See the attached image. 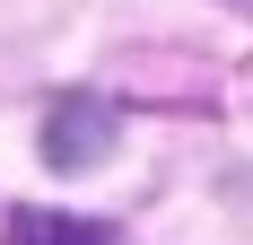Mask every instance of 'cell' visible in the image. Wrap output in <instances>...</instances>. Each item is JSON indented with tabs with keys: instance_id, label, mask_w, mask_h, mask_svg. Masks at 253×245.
Masks as SVG:
<instances>
[{
	"instance_id": "3",
	"label": "cell",
	"mask_w": 253,
	"mask_h": 245,
	"mask_svg": "<svg viewBox=\"0 0 253 245\" xmlns=\"http://www.w3.org/2000/svg\"><path fill=\"white\" fill-rule=\"evenodd\" d=\"M236 9H253V0H236Z\"/></svg>"
},
{
	"instance_id": "2",
	"label": "cell",
	"mask_w": 253,
	"mask_h": 245,
	"mask_svg": "<svg viewBox=\"0 0 253 245\" xmlns=\"http://www.w3.org/2000/svg\"><path fill=\"white\" fill-rule=\"evenodd\" d=\"M9 245H114V228L70 219V210H18L9 219Z\"/></svg>"
},
{
	"instance_id": "1",
	"label": "cell",
	"mask_w": 253,
	"mask_h": 245,
	"mask_svg": "<svg viewBox=\"0 0 253 245\" xmlns=\"http://www.w3.org/2000/svg\"><path fill=\"white\" fill-rule=\"evenodd\" d=\"M114 158V105H96V97H61L44 114V167H61V175H79V167H105Z\"/></svg>"
}]
</instances>
